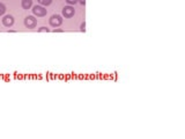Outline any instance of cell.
I'll list each match as a JSON object with an SVG mask.
<instances>
[{"label": "cell", "mask_w": 185, "mask_h": 139, "mask_svg": "<svg viewBox=\"0 0 185 139\" xmlns=\"http://www.w3.org/2000/svg\"><path fill=\"white\" fill-rule=\"evenodd\" d=\"M75 14V9L72 6H65L62 8V16L66 19H71L74 16Z\"/></svg>", "instance_id": "obj_4"}, {"label": "cell", "mask_w": 185, "mask_h": 139, "mask_svg": "<svg viewBox=\"0 0 185 139\" xmlns=\"http://www.w3.org/2000/svg\"><path fill=\"white\" fill-rule=\"evenodd\" d=\"M32 13H34V15L37 16V18H43V16L46 15L48 11H46L45 7L41 6V5H36V6L32 7Z\"/></svg>", "instance_id": "obj_1"}, {"label": "cell", "mask_w": 185, "mask_h": 139, "mask_svg": "<svg viewBox=\"0 0 185 139\" xmlns=\"http://www.w3.org/2000/svg\"><path fill=\"white\" fill-rule=\"evenodd\" d=\"M5 12H6V6H5L2 2H0V16H1V15H4V14H5Z\"/></svg>", "instance_id": "obj_8"}, {"label": "cell", "mask_w": 185, "mask_h": 139, "mask_svg": "<svg viewBox=\"0 0 185 139\" xmlns=\"http://www.w3.org/2000/svg\"><path fill=\"white\" fill-rule=\"evenodd\" d=\"M38 31H39V33H49L50 29L49 28H46V27H41V28L38 29Z\"/></svg>", "instance_id": "obj_9"}, {"label": "cell", "mask_w": 185, "mask_h": 139, "mask_svg": "<svg viewBox=\"0 0 185 139\" xmlns=\"http://www.w3.org/2000/svg\"><path fill=\"white\" fill-rule=\"evenodd\" d=\"M80 30L81 31H86V22L83 21L82 23H81V26H80Z\"/></svg>", "instance_id": "obj_10"}, {"label": "cell", "mask_w": 185, "mask_h": 139, "mask_svg": "<svg viewBox=\"0 0 185 139\" xmlns=\"http://www.w3.org/2000/svg\"><path fill=\"white\" fill-rule=\"evenodd\" d=\"M42 6H49L52 4V0H37Z\"/></svg>", "instance_id": "obj_7"}, {"label": "cell", "mask_w": 185, "mask_h": 139, "mask_svg": "<svg viewBox=\"0 0 185 139\" xmlns=\"http://www.w3.org/2000/svg\"><path fill=\"white\" fill-rule=\"evenodd\" d=\"M62 18L60 15H58V14H55V15H52L50 18V26L53 27V28H57V27L62 26Z\"/></svg>", "instance_id": "obj_2"}, {"label": "cell", "mask_w": 185, "mask_h": 139, "mask_svg": "<svg viewBox=\"0 0 185 139\" xmlns=\"http://www.w3.org/2000/svg\"><path fill=\"white\" fill-rule=\"evenodd\" d=\"M2 24L5 27H12L14 24V18L12 15H5L4 19H2Z\"/></svg>", "instance_id": "obj_5"}, {"label": "cell", "mask_w": 185, "mask_h": 139, "mask_svg": "<svg viewBox=\"0 0 185 139\" xmlns=\"http://www.w3.org/2000/svg\"><path fill=\"white\" fill-rule=\"evenodd\" d=\"M53 33H64V29H60V28H55Z\"/></svg>", "instance_id": "obj_12"}, {"label": "cell", "mask_w": 185, "mask_h": 139, "mask_svg": "<svg viewBox=\"0 0 185 139\" xmlns=\"http://www.w3.org/2000/svg\"><path fill=\"white\" fill-rule=\"evenodd\" d=\"M25 26L29 29H34L37 26V19H35V16L29 15L25 19Z\"/></svg>", "instance_id": "obj_3"}, {"label": "cell", "mask_w": 185, "mask_h": 139, "mask_svg": "<svg viewBox=\"0 0 185 139\" xmlns=\"http://www.w3.org/2000/svg\"><path fill=\"white\" fill-rule=\"evenodd\" d=\"M79 0H66V2L69 4V5H74V4H76Z\"/></svg>", "instance_id": "obj_11"}, {"label": "cell", "mask_w": 185, "mask_h": 139, "mask_svg": "<svg viewBox=\"0 0 185 139\" xmlns=\"http://www.w3.org/2000/svg\"><path fill=\"white\" fill-rule=\"evenodd\" d=\"M79 2H80L81 5H85L86 4V0H79Z\"/></svg>", "instance_id": "obj_13"}, {"label": "cell", "mask_w": 185, "mask_h": 139, "mask_svg": "<svg viewBox=\"0 0 185 139\" xmlns=\"http://www.w3.org/2000/svg\"><path fill=\"white\" fill-rule=\"evenodd\" d=\"M21 6H22L23 9H29L32 6V0H22Z\"/></svg>", "instance_id": "obj_6"}]
</instances>
